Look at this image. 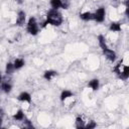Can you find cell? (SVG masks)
I'll use <instances>...</instances> for the list:
<instances>
[{"mask_svg": "<svg viewBox=\"0 0 129 129\" xmlns=\"http://www.w3.org/2000/svg\"><path fill=\"white\" fill-rule=\"evenodd\" d=\"M62 23V16L60 14V12L56 9H50L47 12L46 15V20L42 23V27H44L46 24H50L53 26H59Z\"/></svg>", "mask_w": 129, "mask_h": 129, "instance_id": "cell-1", "label": "cell"}, {"mask_svg": "<svg viewBox=\"0 0 129 129\" xmlns=\"http://www.w3.org/2000/svg\"><path fill=\"white\" fill-rule=\"evenodd\" d=\"M38 30H39V27L36 19L34 17H30L26 24V31L31 35H36L38 33Z\"/></svg>", "mask_w": 129, "mask_h": 129, "instance_id": "cell-2", "label": "cell"}, {"mask_svg": "<svg viewBox=\"0 0 129 129\" xmlns=\"http://www.w3.org/2000/svg\"><path fill=\"white\" fill-rule=\"evenodd\" d=\"M105 16H106L105 8L104 7H100L94 13V20L97 21V22H103L105 20Z\"/></svg>", "mask_w": 129, "mask_h": 129, "instance_id": "cell-3", "label": "cell"}, {"mask_svg": "<svg viewBox=\"0 0 129 129\" xmlns=\"http://www.w3.org/2000/svg\"><path fill=\"white\" fill-rule=\"evenodd\" d=\"M103 53H104V55L106 56V58L108 59V60H110V61H114L115 59H116V52L113 50V49H111V48H106L105 50H103Z\"/></svg>", "mask_w": 129, "mask_h": 129, "instance_id": "cell-4", "label": "cell"}, {"mask_svg": "<svg viewBox=\"0 0 129 129\" xmlns=\"http://www.w3.org/2000/svg\"><path fill=\"white\" fill-rule=\"evenodd\" d=\"M17 99H18V101L23 102V103H27V104H30V103H31V96H30V94L27 93V92H22V93H20V94L18 95Z\"/></svg>", "mask_w": 129, "mask_h": 129, "instance_id": "cell-5", "label": "cell"}, {"mask_svg": "<svg viewBox=\"0 0 129 129\" xmlns=\"http://www.w3.org/2000/svg\"><path fill=\"white\" fill-rule=\"evenodd\" d=\"M25 20H26V14H25V12L22 11V10L18 11L17 16H16V24L19 25V26H22L25 23Z\"/></svg>", "mask_w": 129, "mask_h": 129, "instance_id": "cell-6", "label": "cell"}, {"mask_svg": "<svg viewBox=\"0 0 129 129\" xmlns=\"http://www.w3.org/2000/svg\"><path fill=\"white\" fill-rule=\"evenodd\" d=\"M73 97H74V94H73L71 91H69V90H63V91L60 93L59 99H60L61 102H66L67 100H69V99H71V98H73Z\"/></svg>", "mask_w": 129, "mask_h": 129, "instance_id": "cell-7", "label": "cell"}, {"mask_svg": "<svg viewBox=\"0 0 129 129\" xmlns=\"http://www.w3.org/2000/svg\"><path fill=\"white\" fill-rule=\"evenodd\" d=\"M109 30L113 31V32H120L122 30V26L120 22H111L110 26H109Z\"/></svg>", "mask_w": 129, "mask_h": 129, "instance_id": "cell-8", "label": "cell"}, {"mask_svg": "<svg viewBox=\"0 0 129 129\" xmlns=\"http://www.w3.org/2000/svg\"><path fill=\"white\" fill-rule=\"evenodd\" d=\"M55 76H57V73L55 71H52V70H47L43 73V78L46 80V81H50L52 80Z\"/></svg>", "mask_w": 129, "mask_h": 129, "instance_id": "cell-9", "label": "cell"}, {"mask_svg": "<svg viewBox=\"0 0 129 129\" xmlns=\"http://www.w3.org/2000/svg\"><path fill=\"white\" fill-rule=\"evenodd\" d=\"M88 87L91 88L93 91H97L100 87V82L98 79H93L88 83Z\"/></svg>", "mask_w": 129, "mask_h": 129, "instance_id": "cell-10", "label": "cell"}, {"mask_svg": "<svg viewBox=\"0 0 129 129\" xmlns=\"http://www.w3.org/2000/svg\"><path fill=\"white\" fill-rule=\"evenodd\" d=\"M80 18H81L82 20H84V21L92 20V19H94V13L89 12V11H87V12H83V13L80 14Z\"/></svg>", "mask_w": 129, "mask_h": 129, "instance_id": "cell-11", "label": "cell"}, {"mask_svg": "<svg viewBox=\"0 0 129 129\" xmlns=\"http://www.w3.org/2000/svg\"><path fill=\"white\" fill-rule=\"evenodd\" d=\"M98 42H99V45L101 47L102 50H105L106 48H108V45H107V42H106V39H105V36L100 34L98 36Z\"/></svg>", "mask_w": 129, "mask_h": 129, "instance_id": "cell-12", "label": "cell"}, {"mask_svg": "<svg viewBox=\"0 0 129 129\" xmlns=\"http://www.w3.org/2000/svg\"><path fill=\"white\" fill-rule=\"evenodd\" d=\"M121 80H127L128 78H129V66L128 64H125L124 66V69H123V71H122V73L118 76Z\"/></svg>", "mask_w": 129, "mask_h": 129, "instance_id": "cell-13", "label": "cell"}, {"mask_svg": "<svg viewBox=\"0 0 129 129\" xmlns=\"http://www.w3.org/2000/svg\"><path fill=\"white\" fill-rule=\"evenodd\" d=\"M13 119H14L15 121H23V120H25L24 112H23L21 109L18 110V111L13 115Z\"/></svg>", "mask_w": 129, "mask_h": 129, "instance_id": "cell-14", "label": "cell"}, {"mask_svg": "<svg viewBox=\"0 0 129 129\" xmlns=\"http://www.w3.org/2000/svg\"><path fill=\"white\" fill-rule=\"evenodd\" d=\"M1 90L4 92V93H10L11 90H12V85L8 82H2L1 83Z\"/></svg>", "mask_w": 129, "mask_h": 129, "instance_id": "cell-15", "label": "cell"}, {"mask_svg": "<svg viewBox=\"0 0 129 129\" xmlns=\"http://www.w3.org/2000/svg\"><path fill=\"white\" fill-rule=\"evenodd\" d=\"M85 125H86V123H85L83 117L78 116V117L76 118V121H75V126H76V128H79V129L85 128Z\"/></svg>", "mask_w": 129, "mask_h": 129, "instance_id": "cell-16", "label": "cell"}, {"mask_svg": "<svg viewBox=\"0 0 129 129\" xmlns=\"http://www.w3.org/2000/svg\"><path fill=\"white\" fill-rule=\"evenodd\" d=\"M24 64H25V61H24L23 58H16L13 62V66H14L15 70H20Z\"/></svg>", "mask_w": 129, "mask_h": 129, "instance_id": "cell-17", "label": "cell"}, {"mask_svg": "<svg viewBox=\"0 0 129 129\" xmlns=\"http://www.w3.org/2000/svg\"><path fill=\"white\" fill-rule=\"evenodd\" d=\"M124 66H125V63H123V60H121V61H119L115 67H114V72L119 76L121 73H122V71H123V69H124Z\"/></svg>", "mask_w": 129, "mask_h": 129, "instance_id": "cell-18", "label": "cell"}, {"mask_svg": "<svg viewBox=\"0 0 129 129\" xmlns=\"http://www.w3.org/2000/svg\"><path fill=\"white\" fill-rule=\"evenodd\" d=\"M50 6L52 9L58 10L61 8V0H50Z\"/></svg>", "mask_w": 129, "mask_h": 129, "instance_id": "cell-19", "label": "cell"}, {"mask_svg": "<svg viewBox=\"0 0 129 129\" xmlns=\"http://www.w3.org/2000/svg\"><path fill=\"white\" fill-rule=\"evenodd\" d=\"M14 71H15V69H14L13 63H12V62H7L6 68H5V73H6L7 75H12Z\"/></svg>", "mask_w": 129, "mask_h": 129, "instance_id": "cell-20", "label": "cell"}, {"mask_svg": "<svg viewBox=\"0 0 129 129\" xmlns=\"http://www.w3.org/2000/svg\"><path fill=\"white\" fill-rule=\"evenodd\" d=\"M96 126H97V124H96L95 121H88V124L85 125V128H87V129H93Z\"/></svg>", "mask_w": 129, "mask_h": 129, "instance_id": "cell-21", "label": "cell"}, {"mask_svg": "<svg viewBox=\"0 0 129 129\" xmlns=\"http://www.w3.org/2000/svg\"><path fill=\"white\" fill-rule=\"evenodd\" d=\"M70 6V0H61V8L68 9Z\"/></svg>", "mask_w": 129, "mask_h": 129, "instance_id": "cell-22", "label": "cell"}, {"mask_svg": "<svg viewBox=\"0 0 129 129\" xmlns=\"http://www.w3.org/2000/svg\"><path fill=\"white\" fill-rule=\"evenodd\" d=\"M3 116H4V111L3 109H0V118H3Z\"/></svg>", "mask_w": 129, "mask_h": 129, "instance_id": "cell-23", "label": "cell"}, {"mask_svg": "<svg viewBox=\"0 0 129 129\" xmlns=\"http://www.w3.org/2000/svg\"><path fill=\"white\" fill-rule=\"evenodd\" d=\"M2 122H3V118H0V128L2 127Z\"/></svg>", "mask_w": 129, "mask_h": 129, "instance_id": "cell-24", "label": "cell"}, {"mask_svg": "<svg viewBox=\"0 0 129 129\" xmlns=\"http://www.w3.org/2000/svg\"><path fill=\"white\" fill-rule=\"evenodd\" d=\"M15 1H17V2H18V3H20V4L22 3V0H15Z\"/></svg>", "mask_w": 129, "mask_h": 129, "instance_id": "cell-25", "label": "cell"}, {"mask_svg": "<svg viewBox=\"0 0 129 129\" xmlns=\"http://www.w3.org/2000/svg\"><path fill=\"white\" fill-rule=\"evenodd\" d=\"M1 83H2V76L0 75V84H1Z\"/></svg>", "mask_w": 129, "mask_h": 129, "instance_id": "cell-26", "label": "cell"}]
</instances>
